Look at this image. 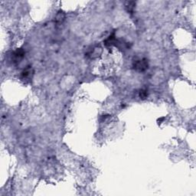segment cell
<instances>
[{"mask_svg": "<svg viewBox=\"0 0 196 196\" xmlns=\"http://www.w3.org/2000/svg\"><path fill=\"white\" fill-rule=\"evenodd\" d=\"M133 67L134 70H137L139 72H142V71L147 70V68L149 67V64H148V61L146 59L142 58L134 61Z\"/></svg>", "mask_w": 196, "mask_h": 196, "instance_id": "cell-1", "label": "cell"}, {"mask_svg": "<svg viewBox=\"0 0 196 196\" xmlns=\"http://www.w3.org/2000/svg\"><path fill=\"white\" fill-rule=\"evenodd\" d=\"M34 75V70L32 67H27L21 73V79L24 81H30Z\"/></svg>", "mask_w": 196, "mask_h": 196, "instance_id": "cell-2", "label": "cell"}, {"mask_svg": "<svg viewBox=\"0 0 196 196\" xmlns=\"http://www.w3.org/2000/svg\"><path fill=\"white\" fill-rule=\"evenodd\" d=\"M117 42V39L116 38V36H115V34H112L110 35L109 37L107 38V39L104 41V44H105L107 47H110L113 46V45H116Z\"/></svg>", "mask_w": 196, "mask_h": 196, "instance_id": "cell-3", "label": "cell"}, {"mask_svg": "<svg viewBox=\"0 0 196 196\" xmlns=\"http://www.w3.org/2000/svg\"><path fill=\"white\" fill-rule=\"evenodd\" d=\"M25 54H26V52H25V51H24L23 49L18 48L16 51L14 52V54H13V56H14L15 60L16 61H20V60H21V59L25 56Z\"/></svg>", "mask_w": 196, "mask_h": 196, "instance_id": "cell-4", "label": "cell"}, {"mask_svg": "<svg viewBox=\"0 0 196 196\" xmlns=\"http://www.w3.org/2000/svg\"><path fill=\"white\" fill-rule=\"evenodd\" d=\"M136 3L135 2H126L125 4V8L126 11L130 13H133L134 9H135Z\"/></svg>", "mask_w": 196, "mask_h": 196, "instance_id": "cell-5", "label": "cell"}, {"mask_svg": "<svg viewBox=\"0 0 196 196\" xmlns=\"http://www.w3.org/2000/svg\"><path fill=\"white\" fill-rule=\"evenodd\" d=\"M64 19H65V15L64 13L62 11H60L58 12V13L56 15V17H55V21H56L58 24H62L63 21H64Z\"/></svg>", "mask_w": 196, "mask_h": 196, "instance_id": "cell-6", "label": "cell"}, {"mask_svg": "<svg viewBox=\"0 0 196 196\" xmlns=\"http://www.w3.org/2000/svg\"><path fill=\"white\" fill-rule=\"evenodd\" d=\"M101 53V48H93L91 52H89V55L91 56V58H93L94 56H99V54Z\"/></svg>", "mask_w": 196, "mask_h": 196, "instance_id": "cell-7", "label": "cell"}, {"mask_svg": "<svg viewBox=\"0 0 196 196\" xmlns=\"http://www.w3.org/2000/svg\"><path fill=\"white\" fill-rule=\"evenodd\" d=\"M139 97H140V99L142 100H145L148 97V91L146 89H142L140 90V92H139Z\"/></svg>", "mask_w": 196, "mask_h": 196, "instance_id": "cell-8", "label": "cell"}]
</instances>
